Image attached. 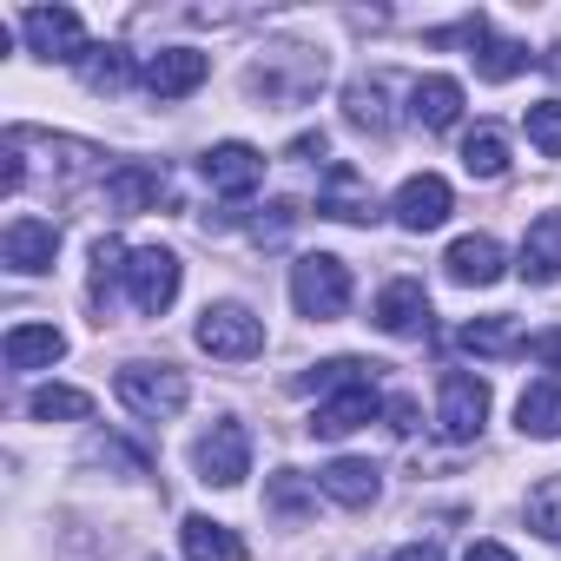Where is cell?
Wrapping results in <instances>:
<instances>
[{"label":"cell","mask_w":561,"mask_h":561,"mask_svg":"<svg viewBox=\"0 0 561 561\" xmlns=\"http://www.w3.org/2000/svg\"><path fill=\"white\" fill-rule=\"evenodd\" d=\"M377 331H390V337H423V331H430V291L416 285V277L383 285V298H377Z\"/></svg>","instance_id":"cell-14"},{"label":"cell","mask_w":561,"mask_h":561,"mask_svg":"<svg viewBox=\"0 0 561 561\" xmlns=\"http://www.w3.org/2000/svg\"><path fill=\"white\" fill-rule=\"evenodd\" d=\"M198 172H205V185H211V192L244 198V192H257V185H264V152H257V146H244V139H225V146H211V152L198 159Z\"/></svg>","instance_id":"cell-9"},{"label":"cell","mask_w":561,"mask_h":561,"mask_svg":"<svg viewBox=\"0 0 561 561\" xmlns=\"http://www.w3.org/2000/svg\"><path fill=\"white\" fill-rule=\"evenodd\" d=\"M462 165H469V179H502L508 172V139L495 126H476L462 139Z\"/></svg>","instance_id":"cell-28"},{"label":"cell","mask_w":561,"mask_h":561,"mask_svg":"<svg viewBox=\"0 0 561 561\" xmlns=\"http://www.w3.org/2000/svg\"><path fill=\"white\" fill-rule=\"evenodd\" d=\"M443 271H449V285H495L502 277V244L489 231H469L443 251Z\"/></svg>","instance_id":"cell-15"},{"label":"cell","mask_w":561,"mask_h":561,"mask_svg":"<svg viewBox=\"0 0 561 561\" xmlns=\"http://www.w3.org/2000/svg\"><path fill=\"white\" fill-rule=\"evenodd\" d=\"M324 146H331L324 133H298V139H291V159H324Z\"/></svg>","instance_id":"cell-37"},{"label":"cell","mask_w":561,"mask_h":561,"mask_svg":"<svg viewBox=\"0 0 561 561\" xmlns=\"http://www.w3.org/2000/svg\"><path fill=\"white\" fill-rule=\"evenodd\" d=\"M410 119H416L423 133L456 126V119H462V87H456L449 73H423V80L410 87Z\"/></svg>","instance_id":"cell-16"},{"label":"cell","mask_w":561,"mask_h":561,"mask_svg":"<svg viewBox=\"0 0 561 561\" xmlns=\"http://www.w3.org/2000/svg\"><path fill=\"white\" fill-rule=\"evenodd\" d=\"M515 430L535 436V443H554V436H561V377H541V383L522 390V403H515Z\"/></svg>","instance_id":"cell-21"},{"label":"cell","mask_w":561,"mask_h":561,"mask_svg":"<svg viewBox=\"0 0 561 561\" xmlns=\"http://www.w3.org/2000/svg\"><path fill=\"white\" fill-rule=\"evenodd\" d=\"M390 73H364V80H351V93H344V106H351V126H364V133H390Z\"/></svg>","instance_id":"cell-25"},{"label":"cell","mask_w":561,"mask_h":561,"mask_svg":"<svg viewBox=\"0 0 561 561\" xmlns=\"http://www.w3.org/2000/svg\"><path fill=\"white\" fill-rule=\"evenodd\" d=\"M522 277L528 285H554L561 277V211H541L522 238Z\"/></svg>","instance_id":"cell-20"},{"label":"cell","mask_w":561,"mask_h":561,"mask_svg":"<svg viewBox=\"0 0 561 561\" xmlns=\"http://www.w3.org/2000/svg\"><path fill=\"white\" fill-rule=\"evenodd\" d=\"M291 225H298V205H291V198H271V205L251 218V238H257V244H285Z\"/></svg>","instance_id":"cell-34"},{"label":"cell","mask_w":561,"mask_h":561,"mask_svg":"<svg viewBox=\"0 0 561 561\" xmlns=\"http://www.w3.org/2000/svg\"><path fill=\"white\" fill-rule=\"evenodd\" d=\"M528 146H535L541 159H561V100L528 106Z\"/></svg>","instance_id":"cell-33"},{"label":"cell","mask_w":561,"mask_h":561,"mask_svg":"<svg viewBox=\"0 0 561 561\" xmlns=\"http://www.w3.org/2000/svg\"><path fill=\"white\" fill-rule=\"evenodd\" d=\"M390 561H443V548H430V541H410V548H397Z\"/></svg>","instance_id":"cell-39"},{"label":"cell","mask_w":561,"mask_h":561,"mask_svg":"<svg viewBox=\"0 0 561 561\" xmlns=\"http://www.w3.org/2000/svg\"><path fill=\"white\" fill-rule=\"evenodd\" d=\"M27 416H34V423H87V416H93V397L73 390V383H41V390L27 397Z\"/></svg>","instance_id":"cell-26"},{"label":"cell","mask_w":561,"mask_h":561,"mask_svg":"<svg viewBox=\"0 0 561 561\" xmlns=\"http://www.w3.org/2000/svg\"><path fill=\"white\" fill-rule=\"evenodd\" d=\"M377 410H383V397H377V390H344V397H324V403L311 410V436L337 443V436L364 430V423H370Z\"/></svg>","instance_id":"cell-17"},{"label":"cell","mask_w":561,"mask_h":561,"mask_svg":"<svg viewBox=\"0 0 561 561\" xmlns=\"http://www.w3.org/2000/svg\"><path fill=\"white\" fill-rule=\"evenodd\" d=\"M528 357H535V364H548V370H561V331H541V337H528Z\"/></svg>","instance_id":"cell-35"},{"label":"cell","mask_w":561,"mask_h":561,"mask_svg":"<svg viewBox=\"0 0 561 561\" xmlns=\"http://www.w3.org/2000/svg\"><path fill=\"white\" fill-rule=\"evenodd\" d=\"M159 192H165V172H159V165H119V172L106 179V205H113L119 218L159 205Z\"/></svg>","instance_id":"cell-23"},{"label":"cell","mask_w":561,"mask_h":561,"mask_svg":"<svg viewBox=\"0 0 561 561\" xmlns=\"http://www.w3.org/2000/svg\"><path fill=\"white\" fill-rule=\"evenodd\" d=\"M462 561H515V554H508L502 541H469V554H462Z\"/></svg>","instance_id":"cell-38"},{"label":"cell","mask_w":561,"mask_h":561,"mask_svg":"<svg viewBox=\"0 0 561 561\" xmlns=\"http://www.w3.org/2000/svg\"><path fill=\"white\" fill-rule=\"evenodd\" d=\"M456 344H462L469 357H515V351H528L522 331H515V318H476V324H462Z\"/></svg>","instance_id":"cell-27"},{"label":"cell","mask_w":561,"mask_h":561,"mask_svg":"<svg viewBox=\"0 0 561 561\" xmlns=\"http://www.w3.org/2000/svg\"><path fill=\"white\" fill-rule=\"evenodd\" d=\"M377 370L383 364H370V357H324L311 377H298V390H377Z\"/></svg>","instance_id":"cell-24"},{"label":"cell","mask_w":561,"mask_h":561,"mask_svg":"<svg viewBox=\"0 0 561 561\" xmlns=\"http://www.w3.org/2000/svg\"><path fill=\"white\" fill-rule=\"evenodd\" d=\"M482 423H489V383L469 377V370H449V377L436 383V430H443L449 443H476Z\"/></svg>","instance_id":"cell-4"},{"label":"cell","mask_w":561,"mask_h":561,"mask_svg":"<svg viewBox=\"0 0 561 561\" xmlns=\"http://www.w3.org/2000/svg\"><path fill=\"white\" fill-rule=\"evenodd\" d=\"M126 291H133V311H146V318L172 311V298H179V257H172L165 244L133 251V264H126Z\"/></svg>","instance_id":"cell-8"},{"label":"cell","mask_w":561,"mask_h":561,"mask_svg":"<svg viewBox=\"0 0 561 561\" xmlns=\"http://www.w3.org/2000/svg\"><path fill=\"white\" fill-rule=\"evenodd\" d=\"M205 80H211V60H205L198 47H165V54L146 60V93H152V100H185V93H198Z\"/></svg>","instance_id":"cell-10"},{"label":"cell","mask_w":561,"mask_h":561,"mask_svg":"<svg viewBox=\"0 0 561 561\" xmlns=\"http://www.w3.org/2000/svg\"><path fill=\"white\" fill-rule=\"evenodd\" d=\"M80 73H87L93 93H119V87L133 80V60H126V47H93V54L80 60Z\"/></svg>","instance_id":"cell-31"},{"label":"cell","mask_w":561,"mask_h":561,"mask_svg":"<svg viewBox=\"0 0 561 561\" xmlns=\"http://www.w3.org/2000/svg\"><path fill=\"white\" fill-rule=\"evenodd\" d=\"M113 390H119V403H126L139 423H165V416H179L185 397H192L185 370H172V364H126V370L113 377Z\"/></svg>","instance_id":"cell-2"},{"label":"cell","mask_w":561,"mask_h":561,"mask_svg":"<svg viewBox=\"0 0 561 561\" xmlns=\"http://www.w3.org/2000/svg\"><path fill=\"white\" fill-rule=\"evenodd\" d=\"M264 502H271L277 515H291V522H298V515H311V508H318V489H311L298 469H277V476L264 482Z\"/></svg>","instance_id":"cell-30"},{"label":"cell","mask_w":561,"mask_h":561,"mask_svg":"<svg viewBox=\"0 0 561 561\" xmlns=\"http://www.w3.org/2000/svg\"><path fill=\"white\" fill-rule=\"evenodd\" d=\"M179 541H185V561H251L244 535L231 522H211V515H185Z\"/></svg>","instance_id":"cell-18"},{"label":"cell","mask_w":561,"mask_h":561,"mask_svg":"<svg viewBox=\"0 0 561 561\" xmlns=\"http://www.w3.org/2000/svg\"><path fill=\"white\" fill-rule=\"evenodd\" d=\"M548 73H554V80H561V47H554V54H548Z\"/></svg>","instance_id":"cell-40"},{"label":"cell","mask_w":561,"mask_h":561,"mask_svg":"<svg viewBox=\"0 0 561 561\" xmlns=\"http://www.w3.org/2000/svg\"><path fill=\"white\" fill-rule=\"evenodd\" d=\"M449 211H456V198H449V179H436V172H416L397 192V225L403 231H436Z\"/></svg>","instance_id":"cell-12"},{"label":"cell","mask_w":561,"mask_h":561,"mask_svg":"<svg viewBox=\"0 0 561 561\" xmlns=\"http://www.w3.org/2000/svg\"><path fill=\"white\" fill-rule=\"evenodd\" d=\"M383 416H390V430H397V436H410V430H416V403H410V397H390V403H383Z\"/></svg>","instance_id":"cell-36"},{"label":"cell","mask_w":561,"mask_h":561,"mask_svg":"<svg viewBox=\"0 0 561 561\" xmlns=\"http://www.w3.org/2000/svg\"><path fill=\"white\" fill-rule=\"evenodd\" d=\"M54 251H60V231L47 218H14L8 231H0V257H8L14 271H54Z\"/></svg>","instance_id":"cell-13"},{"label":"cell","mask_w":561,"mask_h":561,"mask_svg":"<svg viewBox=\"0 0 561 561\" xmlns=\"http://www.w3.org/2000/svg\"><path fill=\"white\" fill-rule=\"evenodd\" d=\"M21 34H27V47H34L41 60H60V67H80V60L93 54L73 8H27V14H21Z\"/></svg>","instance_id":"cell-6"},{"label":"cell","mask_w":561,"mask_h":561,"mask_svg":"<svg viewBox=\"0 0 561 561\" xmlns=\"http://www.w3.org/2000/svg\"><path fill=\"white\" fill-rule=\"evenodd\" d=\"M0 351H8V370H47V364L67 357V337L54 324H14Z\"/></svg>","instance_id":"cell-22"},{"label":"cell","mask_w":561,"mask_h":561,"mask_svg":"<svg viewBox=\"0 0 561 561\" xmlns=\"http://www.w3.org/2000/svg\"><path fill=\"white\" fill-rule=\"evenodd\" d=\"M318 489H324L331 502H344V508H370V502L383 495V476H377V462H357V456H344V462L318 469Z\"/></svg>","instance_id":"cell-19"},{"label":"cell","mask_w":561,"mask_h":561,"mask_svg":"<svg viewBox=\"0 0 561 561\" xmlns=\"http://www.w3.org/2000/svg\"><path fill=\"white\" fill-rule=\"evenodd\" d=\"M291 305H298L305 318H318V324L344 318V311H351V264L331 257V251L298 257V264H291Z\"/></svg>","instance_id":"cell-1"},{"label":"cell","mask_w":561,"mask_h":561,"mask_svg":"<svg viewBox=\"0 0 561 561\" xmlns=\"http://www.w3.org/2000/svg\"><path fill=\"white\" fill-rule=\"evenodd\" d=\"M126 264H133V251H126L119 238H100V244H93V285H87L93 311H106V298H113L119 277H126Z\"/></svg>","instance_id":"cell-29"},{"label":"cell","mask_w":561,"mask_h":561,"mask_svg":"<svg viewBox=\"0 0 561 561\" xmlns=\"http://www.w3.org/2000/svg\"><path fill=\"white\" fill-rule=\"evenodd\" d=\"M430 41H469V47H476L469 60H476V73H482L489 87L515 80V73H522V67L535 60V54H528L522 41H502V34H489V21H482V14H476V21H462V27H443V34H430Z\"/></svg>","instance_id":"cell-7"},{"label":"cell","mask_w":561,"mask_h":561,"mask_svg":"<svg viewBox=\"0 0 561 561\" xmlns=\"http://www.w3.org/2000/svg\"><path fill=\"white\" fill-rule=\"evenodd\" d=\"M318 211L337 218V225H370V218H377V192H370V179H364L357 165H331Z\"/></svg>","instance_id":"cell-11"},{"label":"cell","mask_w":561,"mask_h":561,"mask_svg":"<svg viewBox=\"0 0 561 561\" xmlns=\"http://www.w3.org/2000/svg\"><path fill=\"white\" fill-rule=\"evenodd\" d=\"M198 351L225 357V364H251L264 351V318L244 311V305H205L198 318Z\"/></svg>","instance_id":"cell-3"},{"label":"cell","mask_w":561,"mask_h":561,"mask_svg":"<svg viewBox=\"0 0 561 561\" xmlns=\"http://www.w3.org/2000/svg\"><path fill=\"white\" fill-rule=\"evenodd\" d=\"M528 528L548 535V541H561V476H541L528 489Z\"/></svg>","instance_id":"cell-32"},{"label":"cell","mask_w":561,"mask_h":561,"mask_svg":"<svg viewBox=\"0 0 561 561\" xmlns=\"http://www.w3.org/2000/svg\"><path fill=\"white\" fill-rule=\"evenodd\" d=\"M192 462H198V482H211V489H238L244 476H251V436H244V423H211L205 436H198V449H192Z\"/></svg>","instance_id":"cell-5"}]
</instances>
